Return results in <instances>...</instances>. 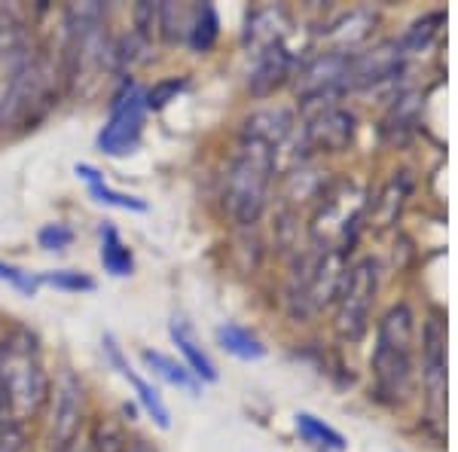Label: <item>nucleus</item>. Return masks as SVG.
I'll list each match as a JSON object with an SVG mask.
<instances>
[{
    "mask_svg": "<svg viewBox=\"0 0 458 452\" xmlns=\"http://www.w3.org/2000/svg\"><path fill=\"white\" fill-rule=\"evenodd\" d=\"M64 71L21 21H0V129L37 123L55 105Z\"/></svg>",
    "mask_w": 458,
    "mask_h": 452,
    "instance_id": "f257e3e1",
    "label": "nucleus"
},
{
    "mask_svg": "<svg viewBox=\"0 0 458 452\" xmlns=\"http://www.w3.org/2000/svg\"><path fill=\"white\" fill-rule=\"evenodd\" d=\"M49 391L53 382L43 364L40 337L25 324H13L10 333L0 339V395L6 416L25 425L47 406Z\"/></svg>",
    "mask_w": 458,
    "mask_h": 452,
    "instance_id": "f03ea898",
    "label": "nucleus"
},
{
    "mask_svg": "<svg viewBox=\"0 0 458 452\" xmlns=\"http://www.w3.org/2000/svg\"><path fill=\"white\" fill-rule=\"evenodd\" d=\"M278 153L266 141L242 135L224 177V209L239 226H254L269 202Z\"/></svg>",
    "mask_w": 458,
    "mask_h": 452,
    "instance_id": "7ed1b4c3",
    "label": "nucleus"
},
{
    "mask_svg": "<svg viewBox=\"0 0 458 452\" xmlns=\"http://www.w3.org/2000/svg\"><path fill=\"white\" fill-rule=\"evenodd\" d=\"M64 83L98 80L114 68V40L107 34V10L101 4H73L64 10Z\"/></svg>",
    "mask_w": 458,
    "mask_h": 452,
    "instance_id": "20e7f679",
    "label": "nucleus"
},
{
    "mask_svg": "<svg viewBox=\"0 0 458 452\" xmlns=\"http://www.w3.org/2000/svg\"><path fill=\"white\" fill-rule=\"evenodd\" d=\"M412 339H416V315L406 303L391 306L376 328L373 345V382L382 400H403L412 382Z\"/></svg>",
    "mask_w": 458,
    "mask_h": 452,
    "instance_id": "39448f33",
    "label": "nucleus"
},
{
    "mask_svg": "<svg viewBox=\"0 0 458 452\" xmlns=\"http://www.w3.org/2000/svg\"><path fill=\"white\" fill-rule=\"evenodd\" d=\"M343 278H345L343 251L318 242L312 251H306V254L300 257L297 269H293V276H291L287 300H291L293 312L300 318L321 312L330 300H336Z\"/></svg>",
    "mask_w": 458,
    "mask_h": 452,
    "instance_id": "423d86ee",
    "label": "nucleus"
},
{
    "mask_svg": "<svg viewBox=\"0 0 458 452\" xmlns=\"http://www.w3.org/2000/svg\"><path fill=\"white\" fill-rule=\"evenodd\" d=\"M379 294V263L364 257L345 269V278L336 294V333L345 343H358L370 328L373 303Z\"/></svg>",
    "mask_w": 458,
    "mask_h": 452,
    "instance_id": "0eeeda50",
    "label": "nucleus"
},
{
    "mask_svg": "<svg viewBox=\"0 0 458 452\" xmlns=\"http://www.w3.org/2000/svg\"><path fill=\"white\" fill-rule=\"evenodd\" d=\"M144 116H147L144 89L135 80L123 77L120 89L110 98L107 120L98 132V150L114 159L135 153L144 135Z\"/></svg>",
    "mask_w": 458,
    "mask_h": 452,
    "instance_id": "6e6552de",
    "label": "nucleus"
},
{
    "mask_svg": "<svg viewBox=\"0 0 458 452\" xmlns=\"http://www.w3.org/2000/svg\"><path fill=\"white\" fill-rule=\"evenodd\" d=\"M354 132H358V120L352 110L327 101V105H315L302 138L318 153H343L354 141Z\"/></svg>",
    "mask_w": 458,
    "mask_h": 452,
    "instance_id": "1a4fd4ad",
    "label": "nucleus"
},
{
    "mask_svg": "<svg viewBox=\"0 0 458 452\" xmlns=\"http://www.w3.org/2000/svg\"><path fill=\"white\" fill-rule=\"evenodd\" d=\"M422 382L428 406L443 413L446 404V321L443 312H431L422 328Z\"/></svg>",
    "mask_w": 458,
    "mask_h": 452,
    "instance_id": "9d476101",
    "label": "nucleus"
},
{
    "mask_svg": "<svg viewBox=\"0 0 458 452\" xmlns=\"http://www.w3.org/2000/svg\"><path fill=\"white\" fill-rule=\"evenodd\" d=\"M49 397H53V428H49V437H53V452H58L77 443L80 425H83V385H80V380L71 370H64L58 376L55 388L49 391Z\"/></svg>",
    "mask_w": 458,
    "mask_h": 452,
    "instance_id": "9b49d317",
    "label": "nucleus"
},
{
    "mask_svg": "<svg viewBox=\"0 0 458 452\" xmlns=\"http://www.w3.org/2000/svg\"><path fill=\"white\" fill-rule=\"evenodd\" d=\"M101 348H105V358L110 361V367L116 370V373L123 376L125 382L135 388V395H138V404L147 410V416H150L153 422H157L159 428H168L172 425V416H168V406H165V400H162V395L157 388H153L150 382L144 380V376H138L135 373V367L125 361V354H123V348L120 343H116V337L114 333H105V339H101Z\"/></svg>",
    "mask_w": 458,
    "mask_h": 452,
    "instance_id": "f8f14e48",
    "label": "nucleus"
},
{
    "mask_svg": "<svg viewBox=\"0 0 458 452\" xmlns=\"http://www.w3.org/2000/svg\"><path fill=\"white\" fill-rule=\"evenodd\" d=\"M168 337H172V343L177 345V352L183 354V367H187L199 382H217V367H214V361L208 358V352L199 345L193 328H190L183 318H172Z\"/></svg>",
    "mask_w": 458,
    "mask_h": 452,
    "instance_id": "ddd939ff",
    "label": "nucleus"
},
{
    "mask_svg": "<svg viewBox=\"0 0 458 452\" xmlns=\"http://www.w3.org/2000/svg\"><path fill=\"white\" fill-rule=\"evenodd\" d=\"M293 58L287 53V47H272L254 55V71H250L248 89L254 95H269L291 77Z\"/></svg>",
    "mask_w": 458,
    "mask_h": 452,
    "instance_id": "4468645a",
    "label": "nucleus"
},
{
    "mask_svg": "<svg viewBox=\"0 0 458 452\" xmlns=\"http://www.w3.org/2000/svg\"><path fill=\"white\" fill-rule=\"evenodd\" d=\"M284 34H287V16L278 6H260L248 16L245 28V43L257 53L272 47H284Z\"/></svg>",
    "mask_w": 458,
    "mask_h": 452,
    "instance_id": "2eb2a0df",
    "label": "nucleus"
},
{
    "mask_svg": "<svg viewBox=\"0 0 458 452\" xmlns=\"http://www.w3.org/2000/svg\"><path fill=\"white\" fill-rule=\"evenodd\" d=\"M73 172H77V177H83V181L89 183V196H92L98 205H110V209H123V211H147L144 199L114 190L105 181V175H101L95 166H89V162H77V166H73Z\"/></svg>",
    "mask_w": 458,
    "mask_h": 452,
    "instance_id": "dca6fc26",
    "label": "nucleus"
},
{
    "mask_svg": "<svg viewBox=\"0 0 458 452\" xmlns=\"http://www.w3.org/2000/svg\"><path fill=\"white\" fill-rule=\"evenodd\" d=\"M98 235H101L98 260L105 266V272L114 278H129L131 272H135V254H131V248L123 242L120 229L114 224H101Z\"/></svg>",
    "mask_w": 458,
    "mask_h": 452,
    "instance_id": "f3484780",
    "label": "nucleus"
},
{
    "mask_svg": "<svg viewBox=\"0 0 458 452\" xmlns=\"http://www.w3.org/2000/svg\"><path fill=\"white\" fill-rule=\"evenodd\" d=\"M293 425H297L300 440L315 452H345V447H349L345 437L339 434L334 425L318 419L315 413H297V416H293Z\"/></svg>",
    "mask_w": 458,
    "mask_h": 452,
    "instance_id": "a211bd4d",
    "label": "nucleus"
},
{
    "mask_svg": "<svg viewBox=\"0 0 458 452\" xmlns=\"http://www.w3.org/2000/svg\"><path fill=\"white\" fill-rule=\"evenodd\" d=\"M141 361H144V367L150 370L153 376H159L162 382L174 385V388L187 391L190 397H199V391H202V382H199L187 367L177 364V361H174V358H168V354L157 352V348H144V352H141Z\"/></svg>",
    "mask_w": 458,
    "mask_h": 452,
    "instance_id": "6ab92c4d",
    "label": "nucleus"
},
{
    "mask_svg": "<svg viewBox=\"0 0 458 452\" xmlns=\"http://www.w3.org/2000/svg\"><path fill=\"white\" fill-rule=\"evenodd\" d=\"M220 37V19L214 4H196L190 6V25H187V47L193 53H211Z\"/></svg>",
    "mask_w": 458,
    "mask_h": 452,
    "instance_id": "aec40b11",
    "label": "nucleus"
},
{
    "mask_svg": "<svg viewBox=\"0 0 458 452\" xmlns=\"http://www.w3.org/2000/svg\"><path fill=\"white\" fill-rule=\"evenodd\" d=\"M214 337H217V345L224 348L226 354H233V358H239V361H260L266 354V345L260 343V337L250 333L248 328H242V324H220Z\"/></svg>",
    "mask_w": 458,
    "mask_h": 452,
    "instance_id": "412c9836",
    "label": "nucleus"
},
{
    "mask_svg": "<svg viewBox=\"0 0 458 452\" xmlns=\"http://www.w3.org/2000/svg\"><path fill=\"white\" fill-rule=\"evenodd\" d=\"M440 25H443V13H428L425 19L412 21V28L401 37V43H397L401 53L410 55V53H422V49H428L434 37H437Z\"/></svg>",
    "mask_w": 458,
    "mask_h": 452,
    "instance_id": "4be33fe9",
    "label": "nucleus"
},
{
    "mask_svg": "<svg viewBox=\"0 0 458 452\" xmlns=\"http://www.w3.org/2000/svg\"><path fill=\"white\" fill-rule=\"evenodd\" d=\"M40 285H49L55 291H68V294H89L95 291V278L77 269H53V272H40Z\"/></svg>",
    "mask_w": 458,
    "mask_h": 452,
    "instance_id": "5701e85b",
    "label": "nucleus"
},
{
    "mask_svg": "<svg viewBox=\"0 0 458 452\" xmlns=\"http://www.w3.org/2000/svg\"><path fill=\"white\" fill-rule=\"evenodd\" d=\"M0 281H6V285H13L21 296H34L40 291V278L31 276V272L19 269V266H10L0 260Z\"/></svg>",
    "mask_w": 458,
    "mask_h": 452,
    "instance_id": "b1692460",
    "label": "nucleus"
},
{
    "mask_svg": "<svg viewBox=\"0 0 458 452\" xmlns=\"http://www.w3.org/2000/svg\"><path fill=\"white\" fill-rule=\"evenodd\" d=\"M37 244L43 251H64L73 244V229L68 224H47L37 233Z\"/></svg>",
    "mask_w": 458,
    "mask_h": 452,
    "instance_id": "393cba45",
    "label": "nucleus"
},
{
    "mask_svg": "<svg viewBox=\"0 0 458 452\" xmlns=\"http://www.w3.org/2000/svg\"><path fill=\"white\" fill-rule=\"evenodd\" d=\"M183 89V80H159L153 89H144V101H147V110H162L168 101L174 98L177 92Z\"/></svg>",
    "mask_w": 458,
    "mask_h": 452,
    "instance_id": "a878e982",
    "label": "nucleus"
},
{
    "mask_svg": "<svg viewBox=\"0 0 458 452\" xmlns=\"http://www.w3.org/2000/svg\"><path fill=\"white\" fill-rule=\"evenodd\" d=\"M0 452H28L25 443V425L13 419L0 422Z\"/></svg>",
    "mask_w": 458,
    "mask_h": 452,
    "instance_id": "bb28decb",
    "label": "nucleus"
},
{
    "mask_svg": "<svg viewBox=\"0 0 458 452\" xmlns=\"http://www.w3.org/2000/svg\"><path fill=\"white\" fill-rule=\"evenodd\" d=\"M58 452H86V449H80L77 443H73V447H68V449H58Z\"/></svg>",
    "mask_w": 458,
    "mask_h": 452,
    "instance_id": "cd10ccee",
    "label": "nucleus"
}]
</instances>
